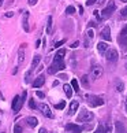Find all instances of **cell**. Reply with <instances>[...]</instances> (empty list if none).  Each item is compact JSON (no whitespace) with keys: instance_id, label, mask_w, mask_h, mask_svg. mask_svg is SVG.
Here are the masks:
<instances>
[{"instance_id":"277c9868","label":"cell","mask_w":127,"mask_h":133,"mask_svg":"<svg viewBox=\"0 0 127 133\" xmlns=\"http://www.w3.org/2000/svg\"><path fill=\"white\" fill-rule=\"evenodd\" d=\"M115 10H116L115 3H114V2H109L108 6H107V7L101 11V18H102V19H108V18L112 15V14H114Z\"/></svg>"},{"instance_id":"7bdbcfd3","label":"cell","mask_w":127,"mask_h":133,"mask_svg":"<svg viewBox=\"0 0 127 133\" xmlns=\"http://www.w3.org/2000/svg\"><path fill=\"white\" fill-rule=\"evenodd\" d=\"M96 3L99 4V6H101V4H104V3H105V0H96Z\"/></svg>"},{"instance_id":"681fc988","label":"cell","mask_w":127,"mask_h":133,"mask_svg":"<svg viewBox=\"0 0 127 133\" xmlns=\"http://www.w3.org/2000/svg\"><path fill=\"white\" fill-rule=\"evenodd\" d=\"M124 108H126V111H127V97H126V100H124Z\"/></svg>"},{"instance_id":"9c48e42d","label":"cell","mask_w":127,"mask_h":133,"mask_svg":"<svg viewBox=\"0 0 127 133\" xmlns=\"http://www.w3.org/2000/svg\"><path fill=\"white\" fill-rule=\"evenodd\" d=\"M29 11H23V15H22V28L25 32H30V26H29Z\"/></svg>"},{"instance_id":"60d3db41","label":"cell","mask_w":127,"mask_h":133,"mask_svg":"<svg viewBox=\"0 0 127 133\" xmlns=\"http://www.w3.org/2000/svg\"><path fill=\"white\" fill-rule=\"evenodd\" d=\"M87 26H89V28H94V26H96V22H93V21H90L89 23H87Z\"/></svg>"},{"instance_id":"c3c4849f","label":"cell","mask_w":127,"mask_h":133,"mask_svg":"<svg viewBox=\"0 0 127 133\" xmlns=\"http://www.w3.org/2000/svg\"><path fill=\"white\" fill-rule=\"evenodd\" d=\"M40 44H41V41H40V40H37V41H36V48L40 47Z\"/></svg>"},{"instance_id":"3957f363","label":"cell","mask_w":127,"mask_h":133,"mask_svg":"<svg viewBox=\"0 0 127 133\" xmlns=\"http://www.w3.org/2000/svg\"><path fill=\"white\" fill-rule=\"evenodd\" d=\"M94 118V114L92 111H87L86 108L79 111V115L77 117V122H90Z\"/></svg>"},{"instance_id":"5b68a950","label":"cell","mask_w":127,"mask_h":133,"mask_svg":"<svg viewBox=\"0 0 127 133\" xmlns=\"http://www.w3.org/2000/svg\"><path fill=\"white\" fill-rule=\"evenodd\" d=\"M118 58H119V55H118V51H116L115 48H109V50L105 52V59L109 63H115L118 61Z\"/></svg>"},{"instance_id":"7dc6e473","label":"cell","mask_w":127,"mask_h":133,"mask_svg":"<svg viewBox=\"0 0 127 133\" xmlns=\"http://www.w3.org/2000/svg\"><path fill=\"white\" fill-rule=\"evenodd\" d=\"M89 40H90V38H86V40H85V47H86V48L89 47Z\"/></svg>"},{"instance_id":"6da1fadb","label":"cell","mask_w":127,"mask_h":133,"mask_svg":"<svg viewBox=\"0 0 127 133\" xmlns=\"http://www.w3.org/2000/svg\"><path fill=\"white\" fill-rule=\"evenodd\" d=\"M64 55H66V50H59L55 55L52 65L48 67V73L49 74H56L57 71L64 70L66 69V63H64Z\"/></svg>"},{"instance_id":"52a82bcc","label":"cell","mask_w":127,"mask_h":133,"mask_svg":"<svg viewBox=\"0 0 127 133\" xmlns=\"http://www.w3.org/2000/svg\"><path fill=\"white\" fill-rule=\"evenodd\" d=\"M22 106H23V103H22V100H21V96H15V97H14L12 104H11L12 111H14V112H18V111L22 108Z\"/></svg>"},{"instance_id":"8fae6325","label":"cell","mask_w":127,"mask_h":133,"mask_svg":"<svg viewBox=\"0 0 127 133\" xmlns=\"http://www.w3.org/2000/svg\"><path fill=\"white\" fill-rule=\"evenodd\" d=\"M101 38H104L105 41H111V40H112V37H111V29H109V26H105V28L101 30Z\"/></svg>"},{"instance_id":"ee69618b","label":"cell","mask_w":127,"mask_h":133,"mask_svg":"<svg viewBox=\"0 0 127 133\" xmlns=\"http://www.w3.org/2000/svg\"><path fill=\"white\" fill-rule=\"evenodd\" d=\"M84 129H85V130H90V129H92V124H90V125H85Z\"/></svg>"},{"instance_id":"44dd1931","label":"cell","mask_w":127,"mask_h":133,"mask_svg":"<svg viewBox=\"0 0 127 133\" xmlns=\"http://www.w3.org/2000/svg\"><path fill=\"white\" fill-rule=\"evenodd\" d=\"M47 34H51L52 33V17H48L47 19Z\"/></svg>"},{"instance_id":"4dcf8cb0","label":"cell","mask_w":127,"mask_h":133,"mask_svg":"<svg viewBox=\"0 0 127 133\" xmlns=\"http://www.w3.org/2000/svg\"><path fill=\"white\" fill-rule=\"evenodd\" d=\"M87 38H90V40H92V38H93L94 37V32L93 30H92V29H89V30H87Z\"/></svg>"},{"instance_id":"4316f807","label":"cell","mask_w":127,"mask_h":133,"mask_svg":"<svg viewBox=\"0 0 127 133\" xmlns=\"http://www.w3.org/2000/svg\"><path fill=\"white\" fill-rule=\"evenodd\" d=\"M64 107H66V102H64V100L60 102V103H57V104H55V108H56V110H63Z\"/></svg>"},{"instance_id":"bcb514c9","label":"cell","mask_w":127,"mask_h":133,"mask_svg":"<svg viewBox=\"0 0 127 133\" xmlns=\"http://www.w3.org/2000/svg\"><path fill=\"white\" fill-rule=\"evenodd\" d=\"M38 133H48V132H47V129H45V128H41V129H40V132H38Z\"/></svg>"},{"instance_id":"83f0119b","label":"cell","mask_w":127,"mask_h":133,"mask_svg":"<svg viewBox=\"0 0 127 133\" xmlns=\"http://www.w3.org/2000/svg\"><path fill=\"white\" fill-rule=\"evenodd\" d=\"M120 17L123 18V19H127V6H126L124 8L120 10Z\"/></svg>"},{"instance_id":"4fadbf2b","label":"cell","mask_w":127,"mask_h":133,"mask_svg":"<svg viewBox=\"0 0 127 133\" xmlns=\"http://www.w3.org/2000/svg\"><path fill=\"white\" fill-rule=\"evenodd\" d=\"M118 43H119V45L122 47V50L127 51V36H124V34H120V36L118 37Z\"/></svg>"},{"instance_id":"f907efd6","label":"cell","mask_w":127,"mask_h":133,"mask_svg":"<svg viewBox=\"0 0 127 133\" xmlns=\"http://www.w3.org/2000/svg\"><path fill=\"white\" fill-rule=\"evenodd\" d=\"M3 2H4V0H0V7L3 6Z\"/></svg>"},{"instance_id":"5bb4252c","label":"cell","mask_w":127,"mask_h":133,"mask_svg":"<svg viewBox=\"0 0 127 133\" xmlns=\"http://www.w3.org/2000/svg\"><path fill=\"white\" fill-rule=\"evenodd\" d=\"M115 133H127V129H126V126L123 122H115Z\"/></svg>"},{"instance_id":"1f68e13d","label":"cell","mask_w":127,"mask_h":133,"mask_svg":"<svg viewBox=\"0 0 127 133\" xmlns=\"http://www.w3.org/2000/svg\"><path fill=\"white\" fill-rule=\"evenodd\" d=\"M64 43H66V40H60V41L55 43V48H59V47H60V45H63Z\"/></svg>"},{"instance_id":"d590c367","label":"cell","mask_w":127,"mask_h":133,"mask_svg":"<svg viewBox=\"0 0 127 133\" xmlns=\"http://www.w3.org/2000/svg\"><path fill=\"white\" fill-rule=\"evenodd\" d=\"M21 100H22L23 104H25V102H26V91L23 92V95H22V97H21Z\"/></svg>"},{"instance_id":"ffe728a7","label":"cell","mask_w":127,"mask_h":133,"mask_svg":"<svg viewBox=\"0 0 127 133\" xmlns=\"http://www.w3.org/2000/svg\"><path fill=\"white\" fill-rule=\"evenodd\" d=\"M115 89L118 92H123L124 91V82L120 81V80H116L115 81Z\"/></svg>"},{"instance_id":"f5cc1de1","label":"cell","mask_w":127,"mask_h":133,"mask_svg":"<svg viewBox=\"0 0 127 133\" xmlns=\"http://www.w3.org/2000/svg\"><path fill=\"white\" fill-rule=\"evenodd\" d=\"M51 133H56V132H51Z\"/></svg>"},{"instance_id":"7a4b0ae2","label":"cell","mask_w":127,"mask_h":133,"mask_svg":"<svg viewBox=\"0 0 127 133\" xmlns=\"http://www.w3.org/2000/svg\"><path fill=\"white\" fill-rule=\"evenodd\" d=\"M85 99L87 102V104L92 106V107H99V106L104 104V100H102V97H100V96H94V95H89V93H86Z\"/></svg>"},{"instance_id":"74e56055","label":"cell","mask_w":127,"mask_h":133,"mask_svg":"<svg viewBox=\"0 0 127 133\" xmlns=\"http://www.w3.org/2000/svg\"><path fill=\"white\" fill-rule=\"evenodd\" d=\"M94 3H96V0H87V2H86V6H93Z\"/></svg>"},{"instance_id":"d6a6232c","label":"cell","mask_w":127,"mask_h":133,"mask_svg":"<svg viewBox=\"0 0 127 133\" xmlns=\"http://www.w3.org/2000/svg\"><path fill=\"white\" fill-rule=\"evenodd\" d=\"M29 107H30V108H36V107H37V104L34 103L33 99H30V102H29Z\"/></svg>"},{"instance_id":"f1b7e54d","label":"cell","mask_w":127,"mask_h":133,"mask_svg":"<svg viewBox=\"0 0 127 133\" xmlns=\"http://www.w3.org/2000/svg\"><path fill=\"white\" fill-rule=\"evenodd\" d=\"M104 132H105V128L102 126L101 124H100L99 126H97V129L94 130V133H104Z\"/></svg>"},{"instance_id":"ab89813d","label":"cell","mask_w":127,"mask_h":133,"mask_svg":"<svg viewBox=\"0 0 127 133\" xmlns=\"http://www.w3.org/2000/svg\"><path fill=\"white\" fill-rule=\"evenodd\" d=\"M78 45H79V41H74V43H72L70 47H71V48H77Z\"/></svg>"},{"instance_id":"7c38bea8","label":"cell","mask_w":127,"mask_h":133,"mask_svg":"<svg viewBox=\"0 0 127 133\" xmlns=\"http://www.w3.org/2000/svg\"><path fill=\"white\" fill-rule=\"evenodd\" d=\"M78 107H79L78 100H72L71 104H70V108H68V111H67V114L68 115H74L75 112H77V110H78Z\"/></svg>"},{"instance_id":"e575fe53","label":"cell","mask_w":127,"mask_h":133,"mask_svg":"<svg viewBox=\"0 0 127 133\" xmlns=\"http://www.w3.org/2000/svg\"><path fill=\"white\" fill-rule=\"evenodd\" d=\"M104 133H112V128H111V125H107L105 126V132Z\"/></svg>"},{"instance_id":"8d00e7d4","label":"cell","mask_w":127,"mask_h":133,"mask_svg":"<svg viewBox=\"0 0 127 133\" xmlns=\"http://www.w3.org/2000/svg\"><path fill=\"white\" fill-rule=\"evenodd\" d=\"M120 34H124V36H127V25L122 29V32H120Z\"/></svg>"},{"instance_id":"7402d4cb","label":"cell","mask_w":127,"mask_h":133,"mask_svg":"<svg viewBox=\"0 0 127 133\" xmlns=\"http://www.w3.org/2000/svg\"><path fill=\"white\" fill-rule=\"evenodd\" d=\"M64 92H66L67 97H71L72 96V87L68 85V84H66V85H64Z\"/></svg>"},{"instance_id":"f546056e","label":"cell","mask_w":127,"mask_h":133,"mask_svg":"<svg viewBox=\"0 0 127 133\" xmlns=\"http://www.w3.org/2000/svg\"><path fill=\"white\" fill-rule=\"evenodd\" d=\"M14 133H23V129H22V126H19V125H15V126H14Z\"/></svg>"},{"instance_id":"816d5d0a","label":"cell","mask_w":127,"mask_h":133,"mask_svg":"<svg viewBox=\"0 0 127 133\" xmlns=\"http://www.w3.org/2000/svg\"><path fill=\"white\" fill-rule=\"evenodd\" d=\"M122 2H124V3H127V0H122Z\"/></svg>"},{"instance_id":"ac0fdd59","label":"cell","mask_w":127,"mask_h":133,"mask_svg":"<svg viewBox=\"0 0 127 133\" xmlns=\"http://www.w3.org/2000/svg\"><path fill=\"white\" fill-rule=\"evenodd\" d=\"M40 62H41V55H36L33 58V61H32V66L30 69H38V65H40Z\"/></svg>"},{"instance_id":"f35d334b","label":"cell","mask_w":127,"mask_h":133,"mask_svg":"<svg viewBox=\"0 0 127 133\" xmlns=\"http://www.w3.org/2000/svg\"><path fill=\"white\" fill-rule=\"evenodd\" d=\"M29 6H36V4H37V0H29Z\"/></svg>"},{"instance_id":"836d02e7","label":"cell","mask_w":127,"mask_h":133,"mask_svg":"<svg viewBox=\"0 0 127 133\" xmlns=\"http://www.w3.org/2000/svg\"><path fill=\"white\" fill-rule=\"evenodd\" d=\"M36 95H37V97H40V99H44V96H45L41 91H37V92H36Z\"/></svg>"},{"instance_id":"f6af8a7d","label":"cell","mask_w":127,"mask_h":133,"mask_svg":"<svg viewBox=\"0 0 127 133\" xmlns=\"http://www.w3.org/2000/svg\"><path fill=\"white\" fill-rule=\"evenodd\" d=\"M59 78H62V80H67V76H66V74H60Z\"/></svg>"},{"instance_id":"603a6c76","label":"cell","mask_w":127,"mask_h":133,"mask_svg":"<svg viewBox=\"0 0 127 133\" xmlns=\"http://www.w3.org/2000/svg\"><path fill=\"white\" fill-rule=\"evenodd\" d=\"M81 82H82V85H84V87H87V85H89V77H87L86 74H85V76H82Z\"/></svg>"},{"instance_id":"2e32d148","label":"cell","mask_w":127,"mask_h":133,"mask_svg":"<svg viewBox=\"0 0 127 133\" xmlns=\"http://www.w3.org/2000/svg\"><path fill=\"white\" fill-rule=\"evenodd\" d=\"M44 82H45V78H44V76H38L36 80L33 81V87L34 88H40L44 85Z\"/></svg>"},{"instance_id":"30bf717a","label":"cell","mask_w":127,"mask_h":133,"mask_svg":"<svg viewBox=\"0 0 127 133\" xmlns=\"http://www.w3.org/2000/svg\"><path fill=\"white\" fill-rule=\"evenodd\" d=\"M66 130L70 132V133H82L84 128L79 126V125H75V124H67L66 125Z\"/></svg>"},{"instance_id":"8992f818","label":"cell","mask_w":127,"mask_h":133,"mask_svg":"<svg viewBox=\"0 0 127 133\" xmlns=\"http://www.w3.org/2000/svg\"><path fill=\"white\" fill-rule=\"evenodd\" d=\"M37 108L42 112L44 117H48V118H53V114L51 112L49 107H48V104H45V103H40V104H37Z\"/></svg>"},{"instance_id":"d4e9b609","label":"cell","mask_w":127,"mask_h":133,"mask_svg":"<svg viewBox=\"0 0 127 133\" xmlns=\"http://www.w3.org/2000/svg\"><path fill=\"white\" fill-rule=\"evenodd\" d=\"M33 69H30V70H29L26 74H25V82H30V77H32V74H33Z\"/></svg>"},{"instance_id":"e0dca14e","label":"cell","mask_w":127,"mask_h":133,"mask_svg":"<svg viewBox=\"0 0 127 133\" xmlns=\"http://www.w3.org/2000/svg\"><path fill=\"white\" fill-rule=\"evenodd\" d=\"M26 124L30 126V128H36L38 125V119L36 117H27L26 118Z\"/></svg>"},{"instance_id":"cb8c5ba5","label":"cell","mask_w":127,"mask_h":133,"mask_svg":"<svg viewBox=\"0 0 127 133\" xmlns=\"http://www.w3.org/2000/svg\"><path fill=\"white\" fill-rule=\"evenodd\" d=\"M74 12H75V7L74 6H68L66 8V14H67V15H72Z\"/></svg>"},{"instance_id":"9a60e30c","label":"cell","mask_w":127,"mask_h":133,"mask_svg":"<svg viewBox=\"0 0 127 133\" xmlns=\"http://www.w3.org/2000/svg\"><path fill=\"white\" fill-rule=\"evenodd\" d=\"M108 44H107L105 41H100L99 44H97V51H99L100 54H105L107 51H108Z\"/></svg>"},{"instance_id":"b9f144b4","label":"cell","mask_w":127,"mask_h":133,"mask_svg":"<svg viewBox=\"0 0 127 133\" xmlns=\"http://www.w3.org/2000/svg\"><path fill=\"white\" fill-rule=\"evenodd\" d=\"M14 15V12L11 11V12H6V15H4V17H6V18H11Z\"/></svg>"},{"instance_id":"d6986e66","label":"cell","mask_w":127,"mask_h":133,"mask_svg":"<svg viewBox=\"0 0 127 133\" xmlns=\"http://www.w3.org/2000/svg\"><path fill=\"white\" fill-rule=\"evenodd\" d=\"M25 47H26V44H22V47L19 48V51H18V63H22L25 61V52H23V48Z\"/></svg>"},{"instance_id":"484cf974","label":"cell","mask_w":127,"mask_h":133,"mask_svg":"<svg viewBox=\"0 0 127 133\" xmlns=\"http://www.w3.org/2000/svg\"><path fill=\"white\" fill-rule=\"evenodd\" d=\"M71 87H72V89H74V91H79V84H78V81L77 80H72L71 81Z\"/></svg>"},{"instance_id":"ba28073f","label":"cell","mask_w":127,"mask_h":133,"mask_svg":"<svg viewBox=\"0 0 127 133\" xmlns=\"http://www.w3.org/2000/svg\"><path fill=\"white\" fill-rule=\"evenodd\" d=\"M101 76H102V67L100 65H94L92 67V77H93V80H99Z\"/></svg>"}]
</instances>
